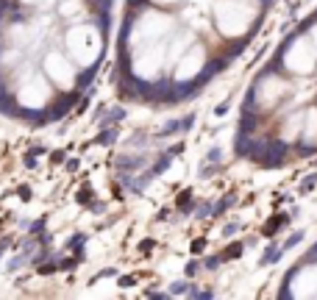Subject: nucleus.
<instances>
[{"mask_svg": "<svg viewBox=\"0 0 317 300\" xmlns=\"http://www.w3.org/2000/svg\"><path fill=\"white\" fill-rule=\"evenodd\" d=\"M173 31H176V20L164 8H156L148 3L145 8H139V11H134L128 17L126 34H123V48H126V53H131V50L142 48V45L162 42Z\"/></svg>", "mask_w": 317, "mask_h": 300, "instance_id": "nucleus-1", "label": "nucleus"}, {"mask_svg": "<svg viewBox=\"0 0 317 300\" xmlns=\"http://www.w3.org/2000/svg\"><path fill=\"white\" fill-rule=\"evenodd\" d=\"M103 25H98L95 20H78L70 22V28L64 34V45L62 50L72 61L78 64V70H92L95 64L103 56Z\"/></svg>", "mask_w": 317, "mask_h": 300, "instance_id": "nucleus-2", "label": "nucleus"}, {"mask_svg": "<svg viewBox=\"0 0 317 300\" xmlns=\"http://www.w3.org/2000/svg\"><path fill=\"white\" fill-rule=\"evenodd\" d=\"M214 25L226 39H240L251 31L256 20V6L254 0H217L214 8Z\"/></svg>", "mask_w": 317, "mask_h": 300, "instance_id": "nucleus-3", "label": "nucleus"}, {"mask_svg": "<svg viewBox=\"0 0 317 300\" xmlns=\"http://www.w3.org/2000/svg\"><path fill=\"white\" fill-rule=\"evenodd\" d=\"M39 70L48 78L56 92H72L78 86V78H81V70L78 64L72 61L64 50H48L45 59L39 61Z\"/></svg>", "mask_w": 317, "mask_h": 300, "instance_id": "nucleus-4", "label": "nucleus"}, {"mask_svg": "<svg viewBox=\"0 0 317 300\" xmlns=\"http://www.w3.org/2000/svg\"><path fill=\"white\" fill-rule=\"evenodd\" d=\"M206 61H209V50L195 39V42L178 56V61L173 64V70H170L173 86H187V84H192V81H197L206 70Z\"/></svg>", "mask_w": 317, "mask_h": 300, "instance_id": "nucleus-5", "label": "nucleus"}, {"mask_svg": "<svg viewBox=\"0 0 317 300\" xmlns=\"http://www.w3.org/2000/svg\"><path fill=\"white\" fill-rule=\"evenodd\" d=\"M281 67L289 75H312L317 67V50L312 48L309 36L289 39L281 50Z\"/></svg>", "mask_w": 317, "mask_h": 300, "instance_id": "nucleus-6", "label": "nucleus"}, {"mask_svg": "<svg viewBox=\"0 0 317 300\" xmlns=\"http://www.w3.org/2000/svg\"><path fill=\"white\" fill-rule=\"evenodd\" d=\"M287 92H289V84L281 75L264 72V75L256 81V86H254V100L259 103V109H270V106H275Z\"/></svg>", "mask_w": 317, "mask_h": 300, "instance_id": "nucleus-7", "label": "nucleus"}, {"mask_svg": "<svg viewBox=\"0 0 317 300\" xmlns=\"http://www.w3.org/2000/svg\"><path fill=\"white\" fill-rule=\"evenodd\" d=\"M289 295L292 298H317V264H306L292 275Z\"/></svg>", "mask_w": 317, "mask_h": 300, "instance_id": "nucleus-8", "label": "nucleus"}, {"mask_svg": "<svg viewBox=\"0 0 317 300\" xmlns=\"http://www.w3.org/2000/svg\"><path fill=\"white\" fill-rule=\"evenodd\" d=\"M86 11H89V0H59V14L70 22L89 20Z\"/></svg>", "mask_w": 317, "mask_h": 300, "instance_id": "nucleus-9", "label": "nucleus"}, {"mask_svg": "<svg viewBox=\"0 0 317 300\" xmlns=\"http://www.w3.org/2000/svg\"><path fill=\"white\" fill-rule=\"evenodd\" d=\"M298 139L309 142V145L317 142V106L306 109V114H303V125H301V136H298Z\"/></svg>", "mask_w": 317, "mask_h": 300, "instance_id": "nucleus-10", "label": "nucleus"}, {"mask_svg": "<svg viewBox=\"0 0 317 300\" xmlns=\"http://www.w3.org/2000/svg\"><path fill=\"white\" fill-rule=\"evenodd\" d=\"M14 6L36 8V11H50V8L56 6V0H14Z\"/></svg>", "mask_w": 317, "mask_h": 300, "instance_id": "nucleus-11", "label": "nucleus"}, {"mask_svg": "<svg viewBox=\"0 0 317 300\" xmlns=\"http://www.w3.org/2000/svg\"><path fill=\"white\" fill-rule=\"evenodd\" d=\"M150 6L156 8H173V6H181V3H187V0H148Z\"/></svg>", "mask_w": 317, "mask_h": 300, "instance_id": "nucleus-12", "label": "nucleus"}, {"mask_svg": "<svg viewBox=\"0 0 317 300\" xmlns=\"http://www.w3.org/2000/svg\"><path fill=\"white\" fill-rule=\"evenodd\" d=\"M306 36H309V42H312V48L317 50V22H315V25H312V28H309V34H306Z\"/></svg>", "mask_w": 317, "mask_h": 300, "instance_id": "nucleus-13", "label": "nucleus"}, {"mask_svg": "<svg viewBox=\"0 0 317 300\" xmlns=\"http://www.w3.org/2000/svg\"><path fill=\"white\" fill-rule=\"evenodd\" d=\"M56 3H59V0H56Z\"/></svg>", "mask_w": 317, "mask_h": 300, "instance_id": "nucleus-14", "label": "nucleus"}]
</instances>
